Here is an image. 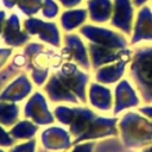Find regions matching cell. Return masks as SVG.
<instances>
[{"label":"cell","instance_id":"1","mask_svg":"<svg viewBox=\"0 0 152 152\" xmlns=\"http://www.w3.org/2000/svg\"><path fill=\"white\" fill-rule=\"evenodd\" d=\"M4 4L6 6H8V7H11L13 5V0H4Z\"/></svg>","mask_w":152,"mask_h":152},{"label":"cell","instance_id":"2","mask_svg":"<svg viewBox=\"0 0 152 152\" xmlns=\"http://www.w3.org/2000/svg\"><path fill=\"white\" fill-rule=\"evenodd\" d=\"M2 19H4V13L0 12V30H1V25H2Z\"/></svg>","mask_w":152,"mask_h":152}]
</instances>
